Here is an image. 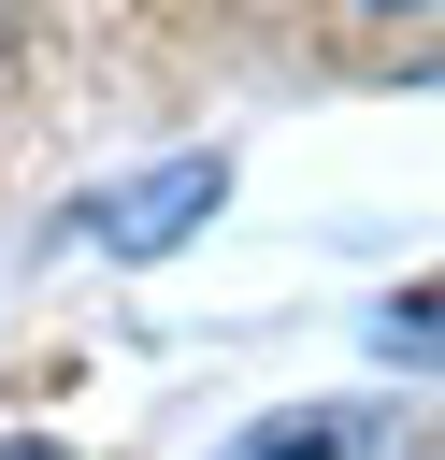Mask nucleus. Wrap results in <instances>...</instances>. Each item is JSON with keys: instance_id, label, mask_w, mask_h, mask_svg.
I'll return each instance as SVG.
<instances>
[{"instance_id": "obj_1", "label": "nucleus", "mask_w": 445, "mask_h": 460, "mask_svg": "<svg viewBox=\"0 0 445 460\" xmlns=\"http://www.w3.org/2000/svg\"><path fill=\"white\" fill-rule=\"evenodd\" d=\"M215 201H230V158H158L144 187H115V201H100V244H115V259H172Z\"/></svg>"}, {"instance_id": "obj_2", "label": "nucleus", "mask_w": 445, "mask_h": 460, "mask_svg": "<svg viewBox=\"0 0 445 460\" xmlns=\"http://www.w3.org/2000/svg\"><path fill=\"white\" fill-rule=\"evenodd\" d=\"M244 460H345V417H316V431H244Z\"/></svg>"}, {"instance_id": "obj_3", "label": "nucleus", "mask_w": 445, "mask_h": 460, "mask_svg": "<svg viewBox=\"0 0 445 460\" xmlns=\"http://www.w3.org/2000/svg\"><path fill=\"white\" fill-rule=\"evenodd\" d=\"M0 460H57V446H43V431H0Z\"/></svg>"}, {"instance_id": "obj_4", "label": "nucleus", "mask_w": 445, "mask_h": 460, "mask_svg": "<svg viewBox=\"0 0 445 460\" xmlns=\"http://www.w3.org/2000/svg\"><path fill=\"white\" fill-rule=\"evenodd\" d=\"M373 14H388V29H402V14H416V29H431V0H373Z\"/></svg>"}]
</instances>
